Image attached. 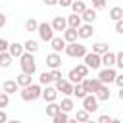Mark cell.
Here are the masks:
<instances>
[{
    "instance_id": "cell-1",
    "label": "cell",
    "mask_w": 123,
    "mask_h": 123,
    "mask_svg": "<svg viewBox=\"0 0 123 123\" xmlns=\"http://www.w3.org/2000/svg\"><path fill=\"white\" fill-rule=\"evenodd\" d=\"M19 65H21V71L23 73H29V75H35L37 71V62H35V54L31 52H25L19 56Z\"/></svg>"
},
{
    "instance_id": "cell-2",
    "label": "cell",
    "mask_w": 123,
    "mask_h": 123,
    "mask_svg": "<svg viewBox=\"0 0 123 123\" xmlns=\"http://www.w3.org/2000/svg\"><path fill=\"white\" fill-rule=\"evenodd\" d=\"M63 52L69 56V58H83L85 54H86V46L85 44H81V42H65V48H63Z\"/></svg>"
},
{
    "instance_id": "cell-3",
    "label": "cell",
    "mask_w": 123,
    "mask_h": 123,
    "mask_svg": "<svg viewBox=\"0 0 123 123\" xmlns=\"http://www.w3.org/2000/svg\"><path fill=\"white\" fill-rule=\"evenodd\" d=\"M23 90L19 92L21 94V100H25V102H33V100H37V98H40V85H27V86H21Z\"/></svg>"
},
{
    "instance_id": "cell-4",
    "label": "cell",
    "mask_w": 123,
    "mask_h": 123,
    "mask_svg": "<svg viewBox=\"0 0 123 123\" xmlns=\"http://www.w3.org/2000/svg\"><path fill=\"white\" fill-rule=\"evenodd\" d=\"M37 33H38L40 40H44V42H50V38L54 37V29H52V25H50V23H46V21L38 23V27H37Z\"/></svg>"
},
{
    "instance_id": "cell-5",
    "label": "cell",
    "mask_w": 123,
    "mask_h": 123,
    "mask_svg": "<svg viewBox=\"0 0 123 123\" xmlns=\"http://www.w3.org/2000/svg\"><path fill=\"white\" fill-rule=\"evenodd\" d=\"M81 100H83V110H86L88 113H94V111L98 110V100H96V96H94L92 92L85 94Z\"/></svg>"
},
{
    "instance_id": "cell-6",
    "label": "cell",
    "mask_w": 123,
    "mask_h": 123,
    "mask_svg": "<svg viewBox=\"0 0 123 123\" xmlns=\"http://www.w3.org/2000/svg\"><path fill=\"white\" fill-rule=\"evenodd\" d=\"M83 60H85V65L88 67V69H98L102 63H100V54H96V52H86L85 56H83Z\"/></svg>"
},
{
    "instance_id": "cell-7",
    "label": "cell",
    "mask_w": 123,
    "mask_h": 123,
    "mask_svg": "<svg viewBox=\"0 0 123 123\" xmlns=\"http://www.w3.org/2000/svg\"><path fill=\"white\" fill-rule=\"evenodd\" d=\"M113 79H115V69L113 67H104L98 73V81L102 85H110V83H113Z\"/></svg>"
},
{
    "instance_id": "cell-8",
    "label": "cell",
    "mask_w": 123,
    "mask_h": 123,
    "mask_svg": "<svg viewBox=\"0 0 123 123\" xmlns=\"http://www.w3.org/2000/svg\"><path fill=\"white\" fill-rule=\"evenodd\" d=\"M56 90L62 92V94H65V96H71V92H73V83H69V81H65V79H60V81H56Z\"/></svg>"
},
{
    "instance_id": "cell-9",
    "label": "cell",
    "mask_w": 123,
    "mask_h": 123,
    "mask_svg": "<svg viewBox=\"0 0 123 123\" xmlns=\"http://www.w3.org/2000/svg\"><path fill=\"white\" fill-rule=\"evenodd\" d=\"M92 33H94L92 23H81V25L77 27V37H79V38H90Z\"/></svg>"
},
{
    "instance_id": "cell-10",
    "label": "cell",
    "mask_w": 123,
    "mask_h": 123,
    "mask_svg": "<svg viewBox=\"0 0 123 123\" xmlns=\"http://www.w3.org/2000/svg\"><path fill=\"white\" fill-rule=\"evenodd\" d=\"M46 88H42L40 90V98H44L46 102H54L56 98H58V90H56V86H50V85H44Z\"/></svg>"
},
{
    "instance_id": "cell-11",
    "label": "cell",
    "mask_w": 123,
    "mask_h": 123,
    "mask_svg": "<svg viewBox=\"0 0 123 123\" xmlns=\"http://www.w3.org/2000/svg\"><path fill=\"white\" fill-rule=\"evenodd\" d=\"M46 65H48L50 69L62 67V56H60V52H52V54H48V56H46Z\"/></svg>"
},
{
    "instance_id": "cell-12",
    "label": "cell",
    "mask_w": 123,
    "mask_h": 123,
    "mask_svg": "<svg viewBox=\"0 0 123 123\" xmlns=\"http://www.w3.org/2000/svg\"><path fill=\"white\" fill-rule=\"evenodd\" d=\"M79 15H81V19H83L85 23H94V21H96V10H94V8H85Z\"/></svg>"
},
{
    "instance_id": "cell-13",
    "label": "cell",
    "mask_w": 123,
    "mask_h": 123,
    "mask_svg": "<svg viewBox=\"0 0 123 123\" xmlns=\"http://www.w3.org/2000/svg\"><path fill=\"white\" fill-rule=\"evenodd\" d=\"M100 63L104 65V67H113V63H115V54L113 52H104V54H100Z\"/></svg>"
},
{
    "instance_id": "cell-14",
    "label": "cell",
    "mask_w": 123,
    "mask_h": 123,
    "mask_svg": "<svg viewBox=\"0 0 123 123\" xmlns=\"http://www.w3.org/2000/svg\"><path fill=\"white\" fill-rule=\"evenodd\" d=\"M62 38L65 40V42H75L79 37H77V29H73V27H65L63 31H62Z\"/></svg>"
},
{
    "instance_id": "cell-15",
    "label": "cell",
    "mask_w": 123,
    "mask_h": 123,
    "mask_svg": "<svg viewBox=\"0 0 123 123\" xmlns=\"http://www.w3.org/2000/svg\"><path fill=\"white\" fill-rule=\"evenodd\" d=\"M94 96H96V100H102V102H108L110 98H111V92H110V88H108V85H102L96 92H94Z\"/></svg>"
},
{
    "instance_id": "cell-16",
    "label": "cell",
    "mask_w": 123,
    "mask_h": 123,
    "mask_svg": "<svg viewBox=\"0 0 123 123\" xmlns=\"http://www.w3.org/2000/svg\"><path fill=\"white\" fill-rule=\"evenodd\" d=\"M8 54H10L12 58H19V56L23 54V44H19V42H10V44H8Z\"/></svg>"
},
{
    "instance_id": "cell-17",
    "label": "cell",
    "mask_w": 123,
    "mask_h": 123,
    "mask_svg": "<svg viewBox=\"0 0 123 123\" xmlns=\"http://www.w3.org/2000/svg\"><path fill=\"white\" fill-rule=\"evenodd\" d=\"M17 88H19V85H17L13 79H8V81H4V83H2V90H4L6 94H15V92H17Z\"/></svg>"
},
{
    "instance_id": "cell-18",
    "label": "cell",
    "mask_w": 123,
    "mask_h": 123,
    "mask_svg": "<svg viewBox=\"0 0 123 123\" xmlns=\"http://www.w3.org/2000/svg\"><path fill=\"white\" fill-rule=\"evenodd\" d=\"M50 46H52L54 52H62V50L65 48V40H63L62 37H52V38H50Z\"/></svg>"
},
{
    "instance_id": "cell-19",
    "label": "cell",
    "mask_w": 123,
    "mask_h": 123,
    "mask_svg": "<svg viewBox=\"0 0 123 123\" xmlns=\"http://www.w3.org/2000/svg\"><path fill=\"white\" fill-rule=\"evenodd\" d=\"M50 25H52V29H54V31H63V29L67 27V21H65V17L58 15V17H54V21H52Z\"/></svg>"
},
{
    "instance_id": "cell-20",
    "label": "cell",
    "mask_w": 123,
    "mask_h": 123,
    "mask_svg": "<svg viewBox=\"0 0 123 123\" xmlns=\"http://www.w3.org/2000/svg\"><path fill=\"white\" fill-rule=\"evenodd\" d=\"M67 27H73V29H77L81 23H83V19H81V15L79 13H71V15H67Z\"/></svg>"
},
{
    "instance_id": "cell-21",
    "label": "cell",
    "mask_w": 123,
    "mask_h": 123,
    "mask_svg": "<svg viewBox=\"0 0 123 123\" xmlns=\"http://www.w3.org/2000/svg\"><path fill=\"white\" fill-rule=\"evenodd\" d=\"M31 79H33V75H29V73H23V71H21V73L17 75L15 83H17L19 86H27V85H31V83H33Z\"/></svg>"
},
{
    "instance_id": "cell-22",
    "label": "cell",
    "mask_w": 123,
    "mask_h": 123,
    "mask_svg": "<svg viewBox=\"0 0 123 123\" xmlns=\"http://www.w3.org/2000/svg\"><path fill=\"white\" fill-rule=\"evenodd\" d=\"M60 110H62V111H67V113H69V111H73V110H75L73 100H71L69 96H67V98H63V100H62V104H60Z\"/></svg>"
},
{
    "instance_id": "cell-23",
    "label": "cell",
    "mask_w": 123,
    "mask_h": 123,
    "mask_svg": "<svg viewBox=\"0 0 123 123\" xmlns=\"http://www.w3.org/2000/svg\"><path fill=\"white\" fill-rule=\"evenodd\" d=\"M75 121H81V123H86V121H90V113L86 111V110H77V113H75Z\"/></svg>"
},
{
    "instance_id": "cell-24",
    "label": "cell",
    "mask_w": 123,
    "mask_h": 123,
    "mask_svg": "<svg viewBox=\"0 0 123 123\" xmlns=\"http://www.w3.org/2000/svg\"><path fill=\"white\" fill-rule=\"evenodd\" d=\"M12 56L8 54V50H4V52H0V67H10L12 65Z\"/></svg>"
},
{
    "instance_id": "cell-25",
    "label": "cell",
    "mask_w": 123,
    "mask_h": 123,
    "mask_svg": "<svg viewBox=\"0 0 123 123\" xmlns=\"http://www.w3.org/2000/svg\"><path fill=\"white\" fill-rule=\"evenodd\" d=\"M69 8L73 10V13H81V12L86 8V4H85V0H73Z\"/></svg>"
},
{
    "instance_id": "cell-26",
    "label": "cell",
    "mask_w": 123,
    "mask_h": 123,
    "mask_svg": "<svg viewBox=\"0 0 123 123\" xmlns=\"http://www.w3.org/2000/svg\"><path fill=\"white\" fill-rule=\"evenodd\" d=\"M110 17H111L113 21H117V19H123V8H119V6H113V8L110 10Z\"/></svg>"
},
{
    "instance_id": "cell-27",
    "label": "cell",
    "mask_w": 123,
    "mask_h": 123,
    "mask_svg": "<svg viewBox=\"0 0 123 123\" xmlns=\"http://www.w3.org/2000/svg\"><path fill=\"white\" fill-rule=\"evenodd\" d=\"M23 50H25V52H31V54H35V52L38 50V42H37V40H31V38H29V40H27V42L23 44Z\"/></svg>"
},
{
    "instance_id": "cell-28",
    "label": "cell",
    "mask_w": 123,
    "mask_h": 123,
    "mask_svg": "<svg viewBox=\"0 0 123 123\" xmlns=\"http://www.w3.org/2000/svg\"><path fill=\"white\" fill-rule=\"evenodd\" d=\"M108 50H110L108 42H94V44H92V52H96V54H104V52H108Z\"/></svg>"
},
{
    "instance_id": "cell-29",
    "label": "cell",
    "mask_w": 123,
    "mask_h": 123,
    "mask_svg": "<svg viewBox=\"0 0 123 123\" xmlns=\"http://www.w3.org/2000/svg\"><path fill=\"white\" fill-rule=\"evenodd\" d=\"M52 121L54 123H65V121H69V115H67V111H58L56 115H52Z\"/></svg>"
},
{
    "instance_id": "cell-30",
    "label": "cell",
    "mask_w": 123,
    "mask_h": 123,
    "mask_svg": "<svg viewBox=\"0 0 123 123\" xmlns=\"http://www.w3.org/2000/svg\"><path fill=\"white\" fill-rule=\"evenodd\" d=\"M85 94H86V92H85L83 85H81V83H75V85H73V92H71V96H77V98L81 100V98H83Z\"/></svg>"
},
{
    "instance_id": "cell-31",
    "label": "cell",
    "mask_w": 123,
    "mask_h": 123,
    "mask_svg": "<svg viewBox=\"0 0 123 123\" xmlns=\"http://www.w3.org/2000/svg\"><path fill=\"white\" fill-rule=\"evenodd\" d=\"M58 111H60V104H56V100H54V102H48V106H46V115L52 117V115H56Z\"/></svg>"
},
{
    "instance_id": "cell-32",
    "label": "cell",
    "mask_w": 123,
    "mask_h": 123,
    "mask_svg": "<svg viewBox=\"0 0 123 123\" xmlns=\"http://www.w3.org/2000/svg\"><path fill=\"white\" fill-rule=\"evenodd\" d=\"M67 81L75 85V83H81V81H83V77H81V75H79V73L75 71V67H73V69L69 71V75H67Z\"/></svg>"
},
{
    "instance_id": "cell-33",
    "label": "cell",
    "mask_w": 123,
    "mask_h": 123,
    "mask_svg": "<svg viewBox=\"0 0 123 123\" xmlns=\"http://www.w3.org/2000/svg\"><path fill=\"white\" fill-rule=\"evenodd\" d=\"M54 79H52V73L50 71H44V73H40V77H38V83L40 85H50Z\"/></svg>"
},
{
    "instance_id": "cell-34",
    "label": "cell",
    "mask_w": 123,
    "mask_h": 123,
    "mask_svg": "<svg viewBox=\"0 0 123 123\" xmlns=\"http://www.w3.org/2000/svg\"><path fill=\"white\" fill-rule=\"evenodd\" d=\"M37 27H38V21H37V19H33V17H29V19L25 21V29H27L29 33H33V31H37Z\"/></svg>"
},
{
    "instance_id": "cell-35",
    "label": "cell",
    "mask_w": 123,
    "mask_h": 123,
    "mask_svg": "<svg viewBox=\"0 0 123 123\" xmlns=\"http://www.w3.org/2000/svg\"><path fill=\"white\" fill-rule=\"evenodd\" d=\"M100 86H102V83L98 81V77H96V79H88V88H90V92H92V94H94Z\"/></svg>"
},
{
    "instance_id": "cell-36",
    "label": "cell",
    "mask_w": 123,
    "mask_h": 123,
    "mask_svg": "<svg viewBox=\"0 0 123 123\" xmlns=\"http://www.w3.org/2000/svg\"><path fill=\"white\" fill-rule=\"evenodd\" d=\"M75 71H77L81 77H88V71H90V69H88L85 63H81V65H77V67H75Z\"/></svg>"
},
{
    "instance_id": "cell-37",
    "label": "cell",
    "mask_w": 123,
    "mask_h": 123,
    "mask_svg": "<svg viewBox=\"0 0 123 123\" xmlns=\"http://www.w3.org/2000/svg\"><path fill=\"white\" fill-rule=\"evenodd\" d=\"M8 104H10V94H6V92L2 90V92H0V108H6Z\"/></svg>"
},
{
    "instance_id": "cell-38",
    "label": "cell",
    "mask_w": 123,
    "mask_h": 123,
    "mask_svg": "<svg viewBox=\"0 0 123 123\" xmlns=\"http://www.w3.org/2000/svg\"><path fill=\"white\" fill-rule=\"evenodd\" d=\"M113 65H117L119 69H123V52H117L115 54V63Z\"/></svg>"
},
{
    "instance_id": "cell-39",
    "label": "cell",
    "mask_w": 123,
    "mask_h": 123,
    "mask_svg": "<svg viewBox=\"0 0 123 123\" xmlns=\"http://www.w3.org/2000/svg\"><path fill=\"white\" fill-rule=\"evenodd\" d=\"M92 8L94 10H104L106 8V0H92Z\"/></svg>"
},
{
    "instance_id": "cell-40",
    "label": "cell",
    "mask_w": 123,
    "mask_h": 123,
    "mask_svg": "<svg viewBox=\"0 0 123 123\" xmlns=\"http://www.w3.org/2000/svg\"><path fill=\"white\" fill-rule=\"evenodd\" d=\"M50 73H52V79H54V81H60V79H63V77H62V71H60V67L52 69Z\"/></svg>"
},
{
    "instance_id": "cell-41",
    "label": "cell",
    "mask_w": 123,
    "mask_h": 123,
    "mask_svg": "<svg viewBox=\"0 0 123 123\" xmlns=\"http://www.w3.org/2000/svg\"><path fill=\"white\" fill-rule=\"evenodd\" d=\"M113 83H115V85L121 88V86H123V73H115V79H113Z\"/></svg>"
},
{
    "instance_id": "cell-42",
    "label": "cell",
    "mask_w": 123,
    "mask_h": 123,
    "mask_svg": "<svg viewBox=\"0 0 123 123\" xmlns=\"http://www.w3.org/2000/svg\"><path fill=\"white\" fill-rule=\"evenodd\" d=\"M115 33H123V19L115 21Z\"/></svg>"
},
{
    "instance_id": "cell-43",
    "label": "cell",
    "mask_w": 123,
    "mask_h": 123,
    "mask_svg": "<svg viewBox=\"0 0 123 123\" xmlns=\"http://www.w3.org/2000/svg\"><path fill=\"white\" fill-rule=\"evenodd\" d=\"M8 44H10V42H8L6 38H2V37H0V52H4V50H8Z\"/></svg>"
},
{
    "instance_id": "cell-44",
    "label": "cell",
    "mask_w": 123,
    "mask_h": 123,
    "mask_svg": "<svg viewBox=\"0 0 123 123\" xmlns=\"http://www.w3.org/2000/svg\"><path fill=\"white\" fill-rule=\"evenodd\" d=\"M98 123H111V117L110 115H100L98 117Z\"/></svg>"
},
{
    "instance_id": "cell-45",
    "label": "cell",
    "mask_w": 123,
    "mask_h": 123,
    "mask_svg": "<svg viewBox=\"0 0 123 123\" xmlns=\"http://www.w3.org/2000/svg\"><path fill=\"white\" fill-rule=\"evenodd\" d=\"M71 2H73V0H58V6H62V8H69Z\"/></svg>"
},
{
    "instance_id": "cell-46",
    "label": "cell",
    "mask_w": 123,
    "mask_h": 123,
    "mask_svg": "<svg viewBox=\"0 0 123 123\" xmlns=\"http://www.w3.org/2000/svg\"><path fill=\"white\" fill-rule=\"evenodd\" d=\"M4 121H8V113L2 111V108H0V123H4Z\"/></svg>"
},
{
    "instance_id": "cell-47",
    "label": "cell",
    "mask_w": 123,
    "mask_h": 123,
    "mask_svg": "<svg viewBox=\"0 0 123 123\" xmlns=\"http://www.w3.org/2000/svg\"><path fill=\"white\" fill-rule=\"evenodd\" d=\"M4 25H6V15H4V13H0V29H2Z\"/></svg>"
},
{
    "instance_id": "cell-48",
    "label": "cell",
    "mask_w": 123,
    "mask_h": 123,
    "mask_svg": "<svg viewBox=\"0 0 123 123\" xmlns=\"http://www.w3.org/2000/svg\"><path fill=\"white\" fill-rule=\"evenodd\" d=\"M44 4H46V6H56L58 0H44Z\"/></svg>"
},
{
    "instance_id": "cell-49",
    "label": "cell",
    "mask_w": 123,
    "mask_h": 123,
    "mask_svg": "<svg viewBox=\"0 0 123 123\" xmlns=\"http://www.w3.org/2000/svg\"><path fill=\"white\" fill-rule=\"evenodd\" d=\"M0 92H2V88H0Z\"/></svg>"
}]
</instances>
